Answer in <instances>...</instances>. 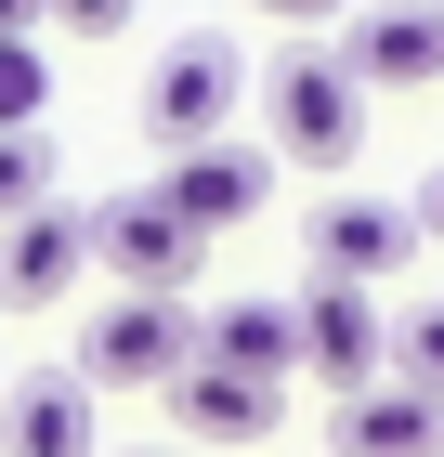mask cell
<instances>
[{
	"instance_id": "obj_1",
	"label": "cell",
	"mask_w": 444,
	"mask_h": 457,
	"mask_svg": "<svg viewBox=\"0 0 444 457\" xmlns=\"http://www.w3.org/2000/svg\"><path fill=\"white\" fill-rule=\"evenodd\" d=\"M262 144L274 170H353V144H366V92L327 39H288L262 66Z\"/></svg>"
},
{
	"instance_id": "obj_2",
	"label": "cell",
	"mask_w": 444,
	"mask_h": 457,
	"mask_svg": "<svg viewBox=\"0 0 444 457\" xmlns=\"http://www.w3.org/2000/svg\"><path fill=\"white\" fill-rule=\"evenodd\" d=\"M236 92H248L236 27H183L171 53H157V79H144V144H157V170H183V157H209V144H236V131H222Z\"/></svg>"
},
{
	"instance_id": "obj_3",
	"label": "cell",
	"mask_w": 444,
	"mask_h": 457,
	"mask_svg": "<svg viewBox=\"0 0 444 457\" xmlns=\"http://www.w3.org/2000/svg\"><path fill=\"white\" fill-rule=\"evenodd\" d=\"M197 366V314L183 301H105L79 314V392H171Z\"/></svg>"
},
{
	"instance_id": "obj_4",
	"label": "cell",
	"mask_w": 444,
	"mask_h": 457,
	"mask_svg": "<svg viewBox=\"0 0 444 457\" xmlns=\"http://www.w3.org/2000/svg\"><path fill=\"white\" fill-rule=\"evenodd\" d=\"M92 262L118 275V301H183L197 262H209V236H183L171 196L144 183V196H105V210H92Z\"/></svg>"
},
{
	"instance_id": "obj_5",
	"label": "cell",
	"mask_w": 444,
	"mask_h": 457,
	"mask_svg": "<svg viewBox=\"0 0 444 457\" xmlns=\"http://www.w3.org/2000/svg\"><path fill=\"white\" fill-rule=\"evenodd\" d=\"M301 248H314V287H392L418 262V210H392V196H327V210H301Z\"/></svg>"
},
{
	"instance_id": "obj_6",
	"label": "cell",
	"mask_w": 444,
	"mask_h": 457,
	"mask_svg": "<svg viewBox=\"0 0 444 457\" xmlns=\"http://www.w3.org/2000/svg\"><path fill=\"white\" fill-rule=\"evenodd\" d=\"M301 366L327 392H379V366H392V314H379L366 287H301Z\"/></svg>"
},
{
	"instance_id": "obj_7",
	"label": "cell",
	"mask_w": 444,
	"mask_h": 457,
	"mask_svg": "<svg viewBox=\"0 0 444 457\" xmlns=\"http://www.w3.org/2000/svg\"><path fill=\"white\" fill-rule=\"evenodd\" d=\"M79 275H92V210H27L0 236V301L13 314H66Z\"/></svg>"
},
{
	"instance_id": "obj_8",
	"label": "cell",
	"mask_w": 444,
	"mask_h": 457,
	"mask_svg": "<svg viewBox=\"0 0 444 457\" xmlns=\"http://www.w3.org/2000/svg\"><path fill=\"white\" fill-rule=\"evenodd\" d=\"M157 196H171V222H183V236H222V222L274 210V144H209V157L157 170Z\"/></svg>"
},
{
	"instance_id": "obj_9",
	"label": "cell",
	"mask_w": 444,
	"mask_h": 457,
	"mask_svg": "<svg viewBox=\"0 0 444 457\" xmlns=\"http://www.w3.org/2000/svg\"><path fill=\"white\" fill-rule=\"evenodd\" d=\"M0 457H105L79 366H27V379L0 392Z\"/></svg>"
},
{
	"instance_id": "obj_10",
	"label": "cell",
	"mask_w": 444,
	"mask_h": 457,
	"mask_svg": "<svg viewBox=\"0 0 444 457\" xmlns=\"http://www.w3.org/2000/svg\"><path fill=\"white\" fill-rule=\"evenodd\" d=\"M327 53L353 66V92H431L444 79V13H353Z\"/></svg>"
},
{
	"instance_id": "obj_11",
	"label": "cell",
	"mask_w": 444,
	"mask_h": 457,
	"mask_svg": "<svg viewBox=\"0 0 444 457\" xmlns=\"http://www.w3.org/2000/svg\"><path fill=\"white\" fill-rule=\"evenodd\" d=\"M197 366L274 392L288 366H301V301H222V314H197Z\"/></svg>"
},
{
	"instance_id": "obj_12",
	"label": "cell",
	"mask_w": 444,
	"mask_h": 457,
	"mask_svg": "<svg viewBox=\"0 0 444 457\" xmlns=\"http://www.w3.org/2000/svg\"><path fill=\"white\" fill-rule=\"evenodd\" d=\"M157 405L183 419V457H222V445H262V431H274V392L262 379H222V366H183Z\"/></svg>"
},
{
	"instance_id": "obj_13",
	"label": "cell",
	"mask_w": 444,
	"mask_h": 457,
	"mask_svg": "<svg viewBox=\"0 0 444 457\" xmlns=\"http://www.w3.org/2000/svg\"><path fill=\"white\" fill-rule=\"evenodd\" d=\"M327 457H444V405L406 392V379H379V392H353L327 419Z\"/></svg>"
},
{
	"instance_id": "obj_14",
	"label": "cell",
	"mask_w": 444,
	"mask_h": 457,
	"mask_svg": "<svg viewBox=\"0 0 444 457\" xmlns=\"http://www.w3.org/2000/svg\"><path fill=\"white\" fill-rule=\"evenodd\" d=\"M27 210H53V144H39V131H0V236H13Z\"/></svg>"
},
{
	"instance_id": "obj_15",
	"label": "cell",
	"mask_w": 444,
	"mask_h": 457,
	"mask_svg": "<svg viewBox=\"0 0 444 457\" xmlns=\"http://www.w3.org/2000/svg\"><path fill=\"white\" fill-rule=\"evenodd\" d=\"M392 366H406V392H431V405H444V301L392 314Z\"/></svg>"
},
{
	"instance_id": "obj_16",
	"label": "cell",
	"mask_w": 444,
	"mask_h": 457,
	"mask_svg": "<svg viewBox=\"0 0 444 457\" xmlns=\"http://www.w3.org/2000/svg\"><path fill=\"white\" fill-rule=\"evenodd\" d=\"M53 105V66H39V39H0V131H39Z\"/></svg>"
},
{
	"instance_id": "obj_17",
	"label": "cell",
	"mask_w": 444,
	"mask_h": 457,
	"mask_svg": "<svg viewBox=\"0 0 444 457\" xmlns=\"http://www.w3.org/2000/svg\"><path fill=\"white\" fill-rule=\"evenodd\" d=\"M406 210H418V248H444V170H431V183H418Z\"/></svg>"
},
{
	"instance_id": "obj_18",
	"label": "cell",
	"mask_w": 444,
	"mask_h": 457,
	"mask_svg": "<svg viewBox=\"0 0 444 457\" xmlns=\"http://www.w3.org/2000/svg\"><path fill=\"white\" fill-rule=\"evenodd\" d=\"M131 457H183V445H131Z\"/></svg>"
}]
</instances>
